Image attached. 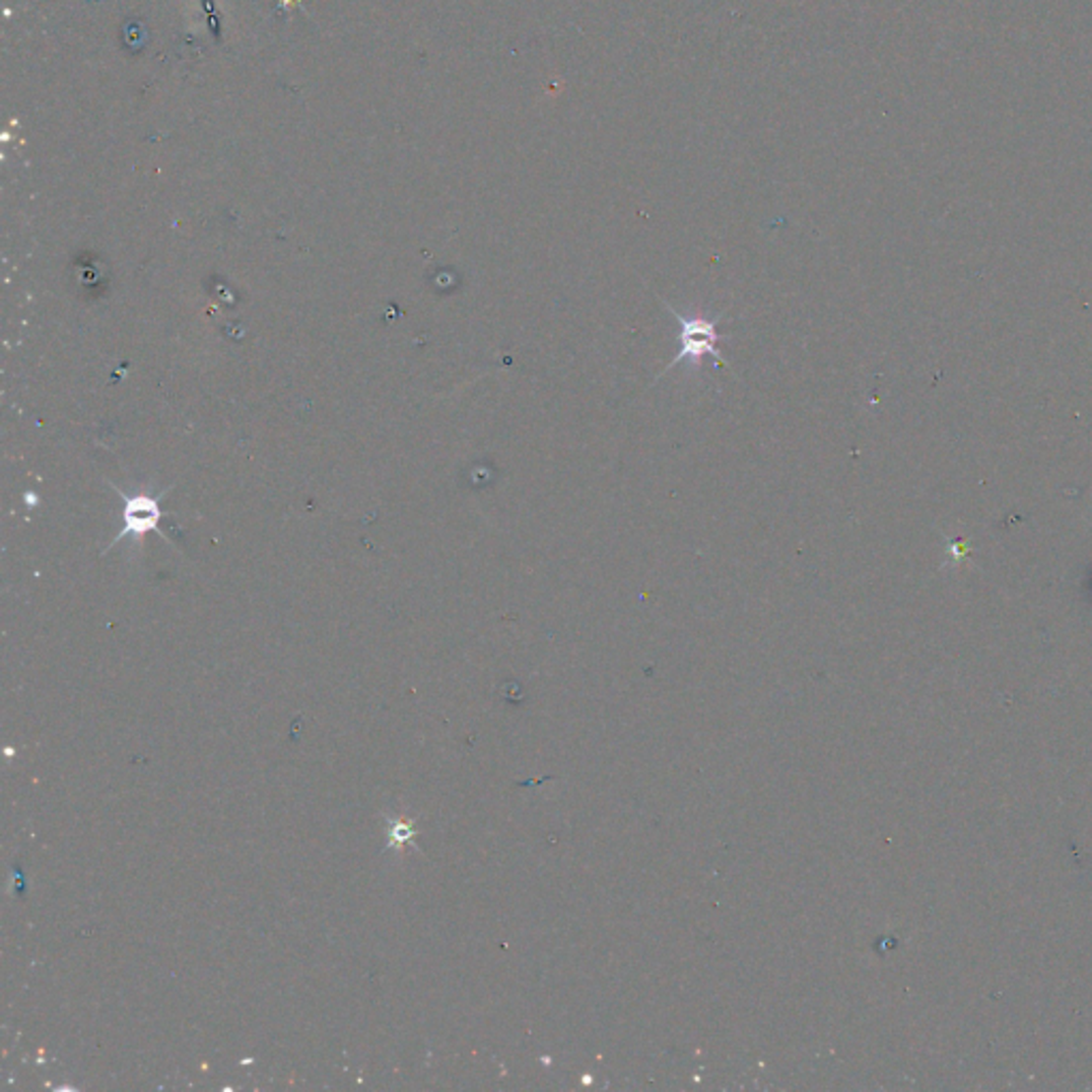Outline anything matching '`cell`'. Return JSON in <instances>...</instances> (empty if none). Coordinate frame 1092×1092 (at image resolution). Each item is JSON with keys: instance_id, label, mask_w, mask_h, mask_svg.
Segmentation results:
<instances>
[{"instance_id": "cell-1", "label": "cell", "mask_w": 1092, "mask_h": 1092, "mask_svg": "<svg viewBox=\"0 0 1092 1092\" xmlns=\"http://www.w3.org/2000/svg\"><path fill=\"white\" fill-rule=\"evenodd\" d=\"M664 306L672 314V318L681 324V350L677 353V357H672V361L668 363V368L661 372L659 375H664L668 370H672L674 366H679V363H683V361H687L689 366H694L696 370H700L702 361H705L707 357L717 359V363H721V366L727 368L725 357L717 350V344L723 342V337L717 331V324H719L721 318H709V316H702V314H681V311L677 307H672L670 304L664 302Z\"/></svg>"}, {"instance_id": "cell-2", "label": "cell", "mask_w": 1092, "mask_h": 1092, "mask_svg": "<svg viewBox=\"0 0 1092 1092\" xmlns=\"http://www.w3.org/2000/svg\"><path fill=\"white\" fill-rule=\"evenodd\" d=\"M167 491H163L161 496L156 498H148V496H137V498H126L124 493H120L122 500H124V509H122V516H124V527L118 531V536H115L113 542L118 540H124L126 536H146L150 534V531H161L159 525H161V518H163V512H161V498L165 496Z\"/></svg>"}]
</instances>
